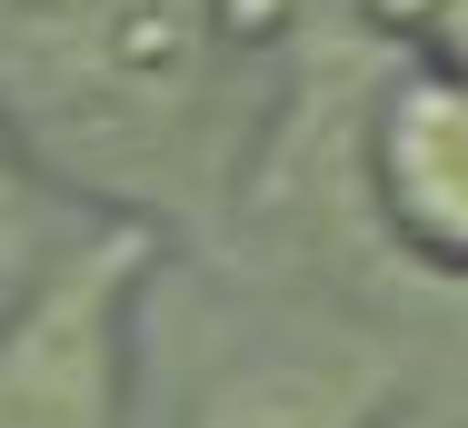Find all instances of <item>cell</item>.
Masks as SVG:
<instances>
[{
	"label": "cell",
	"instance_id": "cell-4",
	"mask_svg": "<svg viewBox=\"0 0 468 428\" xmlns=\"http://www.w3.org/2000/svg\"><path fill=\"white\" fill-rule=\"evenodd\" d=\"M369 389H349V369H319V358H260L239 379L209 389L199 428H359Z\"/></svg>",
	"mask_w": 468,
	"mask_h": 428
},
{
	"label": "cell",
	"instance_id": "cell-2",
	"mask_svg": "<svg viewBox=\"0 0 468 428\" xmlns=\"http://www.w3.org/2000/svg\"><path fill=\"white\" fill-rule=\"evenodd\" d=\"M130 279H140L130 250H80L0 319V428H110L120 419Z\"/></svg>",
	"mask_w": 468,
	"mask_h": 428
},
{
	"label": "cell",
	"instance_id": "cell-1",
	"mask_svg": "<svg viewBox=\"0 0 468 428\" xmlns=\"http://www.w3.org/2000/svg\"><path fill=\"white\" fill-rule=\"evenodd\" d=\"M209 70V0H0V120L60 170L180 179Z\"/></svg>",
	"mask_w": 468,
	"mask_h": 428
},
{
	"label": "cell",
	"instance_id": "cell-3",
	"mask_svg": "<svg viewBox=\"0 0 468 428\" xmlns=\"http://www.w3.org/2000/svg\"><path fill=\"white\" fill-rule=\"evenodd\" d=\"M388 189H399L419 240L468 250V100L459 90H419L388 120Z\"/></svg>",
	"mask_w": 468,
	"mask_h": 428
}]
</instances>
